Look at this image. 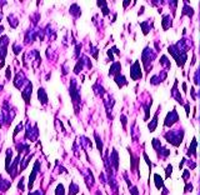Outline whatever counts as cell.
<instances>
[{
	"label": "cell",
	"mask_w": 200,
	"mask_h": 195,
	"mask_svg": "<svg viewBox=\"0 0 200 195\" xmlns=\"http://www.w3.org/2000/svg\"><path fill=\"white\" fill-rule=\"evenodd\" d=\"M38 168H39V161H36L35 166H34V169H33L32 176H30V179H29V188H30V189L33 188V183H34V179H35V176H36V172H38Z\"/></svg>",
	"instance_id": "1"
},
{
	"label": "cell",
	"mask_w": 200,
	"mask_h": 195,
	"mask_svg": "<svg viewBox=\"0 0 200 195\" xmlns=\"http://www.w3.org/2000/svg\"><path fill=\"white\" fill-rule=\"evenodd\" d=\"M154 179H155V185H156V189L158 190H160V188L164 186V181H163V179L160 178V175L155 174L154 175Z\"/></svg>",
	"instance_id": "2"
},
{
	"label": "cell",
	"mask_w": 200,
	"mask_h": 195,
	"mask_svg": "<svg viewBox=\"0 0 200 195\" xmlns=\"http://www.w3.org/2000/svg\"><path fill=\"white\" fill-rule=\"evenodd\" d=\"M56 195H64V186L62 184L56 186Z\"/></svg>",
	"instance_id": "3"
},
{
	"label": "cell",
	"mask_w": 200,
	"mask_h": 195,
	"mask_svg": "<svg viewBox=\"0 0 200 195\" xmlns=\"http://www.w3.org/2000/svg\"><path fill=\"white\" fill-rule=\"evenodd\" d=\"M171 172H173V166L171 165H168V168H166V178H170Z\"/></svg>",
	"instance_id": "4"
},
{
	"label": "cell",
	"mask_w": 200,
	"mask_h": 195,
	"mask_svg": "<svg viewBox=\"0 0 200 195\" xmlns=\"http://www.w3.org/2000/svg\"><path fill=\"white\" fill-rule=\"evenodd\" d=\"M136 193H138V189H136V188H133V189H131V194H133V195H136Z\"/></svg>",
	"instance_id": "5"
}]
</instances>
